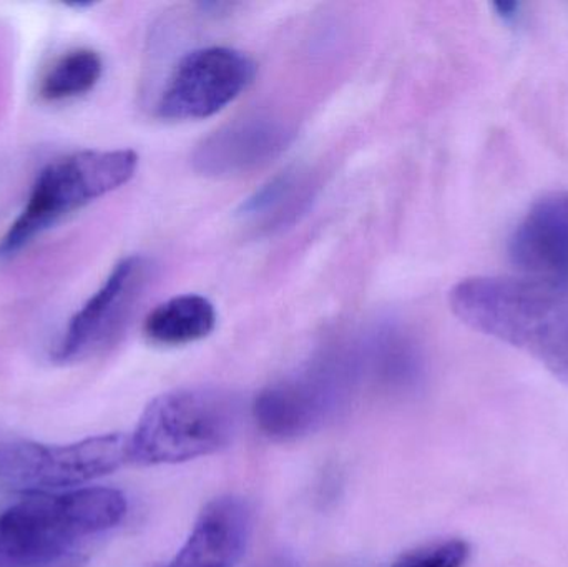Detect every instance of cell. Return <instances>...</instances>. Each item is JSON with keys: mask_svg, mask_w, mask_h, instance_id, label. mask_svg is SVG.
I'll use <instances>...</instances> for the list:
<instances>
[{"mask_svg": "<svg viewBox=\"0 0 568 567\" xmlns=\"http://www.w3.org/2000/svg\"><path fill=\"white\" fill-rule=\"evenodd\" d=\"M470 328L527 353L568 386V286L529 276H473L449 295Z\"/></svg>", "mask_w": 568, "mask_h": 567, "instance_id": "6da1fadb", "label": "cell"}, {"mask_svg": "<svg viewBox=\"0 0 568 567\" xmlns=\"http://www.w3.org/2000/svg\"><path fill=\"white\" fill-rule=\"evenodd\" d=\"M126 499L110 488L30 492L0 513V567H53L83 541L115 528Z\"/></svg>", "mask_w": 568, "mask_h": 567, "instance_id": "7a4b0ae2", "label": "cell"}, {"mask_svg": "<svg viewBox=\"0 0 568 567\" xmlns=\"http://www.w3.org/2000/svg\"><path fill=\"white\" fill-rule=\"evenodd\" d=\"M242 405L230 392L185 388L153 399L130 436V462L176 465L213 455L230 445Z\"/></svg>", "mask_w": 568, "mask_h": 567, "instance_id": "3957f363", "label": "cell"}, {"mask_svg": "<svg viewBox=\"0 0 568 567\" xmlns=\"http://www.w3.org/2000/svg\"><path fill=\"white\" fill-rule=\"evenodd\" d=\"M136 166L133 150H82L43 166L26 206L0 240V262L19 255L70 213L125 185Z\"/></svg>", "mask_w": 568, "mask_h": 567, "instance_id": "277c9868", "label": "cell"}, {"mask_svg": "<svg viewBox=\"0 0 568 567\" xmlns=\"http://www.w3.org/2000/svg\"><path fill=\"white\" fill-rule=\"evenodd\" d=\"M130 462V436H92L70 445L19 442L0 445V479L30 492L72 488Z\"/></svg>", "mask_w": 568, "mask_h": 567, "instance_id": "5b68a950", "label": "cell"}, {"mask_svg": "<svg viewBox=\"0 0 568 567\" xmlns=\"http://www.w3.org/2000/svg\"><path fill=\"white\" fill-rule=\"evenodd\" d=\"M356 368V360L326 356L297 375L270 386L255 403L260 428L270 438L282 442L316 432L346 402Z\"/></svg>", "mask_w": 568, "mask_h": 567, "instance_id": "8992f818", "label": "cell"}, {"mask_svg": "<svg viewBox=\"0 0 568 567\" xmlns=\"http://www.w3.org/2000/svg\"><path fill=\"white\" fill-rule=\"evenodd\" d=\"M152 279L145 256H126L70 318L52 352L59 365L85 362L112 346L129 325Z\"/></svg>", "mask_w": 568, "mask_h": 567, "instance_id": "52a82bcc", "label": "cell"}, {"mask_svg": "<svg viewBox=\"0 0 568 567\" xmlns=\"http://www.w3.org/2000/svg\"><path fill=\"white\" fill-rule=\"evenodd\" d=\"M256 75V63L230 47H205L186 53L166 80L159 115L196 120L215 115L242 95Z\"/></svg>", "mask_w": 568, "mask_h": 567, "instance_id": "ba28073f", "label": "cell"}, {"mask_svg": "<svg viewBox=\"0 0 568 567\" xmlns=\"http://www.w3.org/2000/svg\"><path fill=\"white\" fill-rule=\"evenodd\" d=\"M293 130L275 117L235 120L206 136L193 153V166L206 176H235L266 165L293 140Z\"/></svg>", "mask_w": 568, "mask_h": 567, "instance_id": "9c48e42d", "label": "cell"}, {"mask_svg": "<svg viewBox=\"0 0 568 567\" xmlns=\"http://www.w3.org/2000/svg\"><path fill=\"white\" fill-rule=\"evenodd\" d=\"M509 256L524 276L568 286V190L530 206L510 236Z\"/></svg>", "mask_w": 568, "mask_h": 567, "instance_id": "30bf717a", "label": "cell"}, {"mask_svg": "<svg viewBox=\"0 0 568 567\" xmlns=\"http://www.w3.org/2000/svg\"><path fill=\"white\" fill-rule=\"evenodd\" d=\"M253 512L239 496L210 503L169 567H235L248 548Z\"/></svg>", "mask_w": 568, "mask_h": 567, "instance_id": "8fae6325", "label": "cell"}, {"mask_svg": "<svg viewBox=\"0 0 568 567\" xmlns=\"http://www.w3.org/2000/svg\"><path fill=\"white\" fill-rule=\"evenodd\" d=\"M314 183L306 172L287 170L270 180L240 206V219L263 232L294 222L313 199Z\"/></svg>", "mask_w": 568, "mask_h": 567, "instance_id": "7c38bea8", "label": "cell"}, {"mask_svg": "<svg viewBox=\"0 0 568 567\" xmlns=\"http://www.w3.org/2000/svg\"><path fill=\"white\" fill-rule=\"evenodd\" d=\"M216 310L200 295H180L156 306L145 320L146 338L156 345L180 346L206 338L215 330Z\"/></svg>", "mask_w": 568, "mask_h": 567, "instance_id": "4fadbf2b", "label": "cell"}, {"mask_svg": "<svg viewBox=\"0 0 568 567\" xmlns=\"http://www.w3.org/2000/svg\"><path fill=\"white\" fill-rule=\"evenodd\" d=\"M102 73V57L95 50H70L47 70L40 82L39 95L47 102L85 95L100 82Z\"/></svg>", "mask_w": 568, "mask_h": 567, "instance_id": "5bb4252c", "label": "cell"}, {"mask_svg": "<svg viewBox=\"0 0 568 567\" xmlns=\"http://www.w3.org/2000/svg\"><path fill=\"white\" fill-rule=\"evenodd\" d=\"M470 548L463 539H447L403 556L393 567H464Z\"/></svg>", "mask_w": 568, "mask_h": 567, "instance_id": "9a60e30c", "label": "cell"}, {"mask_svg": "<svg viewBox=\"0 0 568 567\" xmlns=\"http://www.w3.org/2000/svg\"><path fill=\"white\" fill-rule=\"evenodd\" d=\"M497 16L504 20V22H513L519 17L520 6L517 2H497L496 6Z\"/></svg>", "mask_w": 568, "mask_h": 567, "instance_id": "2e32d148", "label": "cell"}, {"mask_svg": "<svg viewBox=\"0 0 568 567\" xmlns=\"http://www.w3.org/2000/svg\"><path fill=\"white\" fill-rule=\"evenodd\" d=\"M253 567H300L291 556L287 555H273L263 559L262 563Z\"/></svg>", "mask_w": 568, "mask_h": 567, "instance_id": "e0dca14e", "label": "cell"}]
</instances>
